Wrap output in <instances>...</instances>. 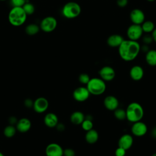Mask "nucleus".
<instances>
[{"mask_svg": "<svg viewBox=\"0 0 156 156\" xmlns=\"http://www.w3.org/2000/svg\"><path fill=\"white\" fill-rule=\"evenodd\" d=\"M141 51V46L137 41L124 40L118 47V53L123 60L130 62L138 55Z\"/></svg>", "mask_w": 156, "mask_h": 156, "instance_id": "nucleus-1", "label": "nucleus"}, {"mask_svg": "<svg viewBox=\"0 0 156 156\" xmlns=\"http://www.w3.org/2000/svg\"><path fill=\"white\" fill-rule=\"evenodd\" d=\"M27 16L22 7H12L8 15V20L13 26L19 27L26 22Z\"/></svg>", "mask_w": 156, "mask_h": 156, "instance_id": "nucleus-2", "label": "nucleus"}, {"mask_svg": "<svg viewBox=\"0 0 156 156\" xmlns=\"http://www.w3.org/2000/svg\"><path fill=\"white\" fill-rule=\"evenodd\" d=\"M126 119L132 122H135L141 120L144 116L143 107L138 102L129 104L126 110Z\"/></svg>", "mask_w": 156, "mask_h": 156, "instance_id": "nucleus-3", "label": "nucleus"}, {"mask_svg": "<svg viewBox=\"0 0 156 156\" xmlns=\"http://www.w3.org/2000/svg\"><path fill=\"white\" fill-rule=\"evenodd\" d=\"M87 88L90 94L98 96L103 94L106 90V84L102 79L94 77L90 79L87 84Z\"/></svg>", "mask_w": 156, "mask_h": 156, "instance_id": "nucleus-4", "label": "nucleus"}, {"mask_svg": "<svg viewBox=\"0 0 156 156\" xmlns=\"http://www.w3.org/2000/svg\"><path fill=\"white\" fill-rule=\"evenodd\" d=\"M80 5L74 1L66 3L62 10L63 16L68 19H73L79 16L81 13Z\"/></svg>", "mask_w": 156, "mask_h": 156, "instance_id": "nucleus-5", "label": "nucleus"}, {"mask_svg": "<svg viewBox=\"0 0 156 156\" xmlns=\"http://www.w3.org/2000/svg\"><path fill=\"white\" fill-rule=\"evenodd\" d=\"M57 26V20L51 16L44 18L40 22V29L44 32H51L54 31Z\"/></svg>", "mask_w": 156, "mask_h": 156, "instance_id": "nucleus-6", "label": "nucleus"}, {"mask_svg": "<svg viewBox=\"0 0 156 156\" xmlns=\"http://www.w3.org/2000/svg\"><path fill=\"white\" fill-rule=\"evenodd\" d=\"M143 31L141 25L132 24L127 29V36L129 40L138 41L143 36Z\"/></svg>", "mask_w": 156, "mask_h": 156, "instance_id": "nucleus-7", "label": "nucleus"}, {"mask_svg": "<svg viewBox=\"0 0 156 156\" xmlns=\"http://www.w3.org/2000/svg\"><path fill=\"white\" fill-rule=\"evenodd\" d=\"M90 94V93L87 87H80L76 88L73 93V96L74 100L80 102L87 101Z\"/></svg>", "mask_w": 156, "mask_h": 156, "instance_id": "nucleus-8", "label": "nucleus"}, {"mask_svg": "<svg viewBox=\"0 0 156 156\" xmlns=\"http://www.w3.org/2000/svg\"><path fill=\"white\" fill-rule=\"evenodd\" d=\"M48 107L49 102L48 99L44 97L38 98L34 101V110L38 113H42L46 112Z\"/></svg>", "mask_w": 156, "mask_h": 156, "instance_id": "nucleus-9", "label": "nucleus"}, {"mask_svg": "<svg viewBox=\"0 0 156 156\" xmlns=\"http://www.w3.org/2000/svg\"><path fill=\"white\" fill-rule=\"evenodd\" d=\"M45 153L46 156H63V149L58 144L52 143L46 146Z\"/></svg>", "mask_w": 156, "mask_h": 156, "instance_id": "nucleus-10", "label": "nucleus"}, {"mask_svg": "<svg viewBox=\"0 0 156 156\" xmlns=\"http://www.w3.org/2000/svg\"><path fill=\"white\" fill-rule=\"evenodd\" d=\"M99 74L103 80L109 82L115 78V71L110 66H104L99 71Z\"/></svg>", "mask_w": 156, "mask_h": 156, "instance_id": "nucleus-11", "label": "nucleus"}, {"mask_svg": "<svg viewBox=\"0 0 156 156\" xmlns=\"http://www.w3.org/2000/svg\"><path fill=\"white\" fill-rule=\"evenodd\" d=\"M129 16L133 24L141 25L145 21L144 13L140 9H133L132 10Z\"/></svg>", "mask_w": 156, "mask_h": 156, "instance_id": "nucleus-12", "label": "nucleus"}, {"mask_svg": "<svg viewBox=\"0 0 156 156\" xmlns=\"http://www.w3.org/2000/svg\"><path fill=\"white\" fill-rule=\"evenodd\" d=\"M131 131L132 134H133L135 136H142L146 133L147 127L145 123L140 121L133 122V124L131 128Z\"/></svg>", "mask_w": 156, "mask_h": 156, "instance_id": "nucleus-13", "label": "nucleus"}, {"mask_svg": "<svg viewBox=\"0 0 156 156\" xmlns=\"http://www.w3.org/2000/svg\"><path fill=\"white\" fill-rule=\"evenodd\" d=\"M104 105L107 110L114 111L118 107L119 101L116 97L110 95L105 98L104 100Z\"/></svg>", "mask_w": 156, "mask_h": 156, "instance_id": "nucleus-14", "label": "nucleus"}, {"mask_svg": "<svg viewBox=\"0 0 156 156\" xmlns=\"http://www.w3.org/2000/svg\"><path fill=\"white\" fill-rule=\"evenodd\" d=\"M133 143V139L130 135L124 134L119 139L118 146L127 151L132 147Z\"/></svg>", "mask_w": 156, "mask_h": 156, "instance_id": "nucleus-15", "label": "nucleus"}, {"mask_svg": "<svg viewBox=\"0 0 156 156\" xmlns=\"http://www.w3.org/2000/svg\"><path fill=\"white\" fill-rule=\"evenodd\" d=\"M31 127L30 121L26 118H23L19 119L16 124V130L21 132L25 133L30 130Z\"/></svg>", "mask_w": 156, "mask_h": 156, "instance_id": "nucleus-16", "label": "nucleus"}, {"mask_svg": "<svg viewBox=\"0 0 156 156\" xmlns=\"http://www.w3.org/2000/svg\"><path fill=\"white\" fill-rule=\"evenodd\" d=\"M124 40V39L121 35L112 34L107 38V43L110 47L118 48Z\"/></svg>", "mask_w": 156, "mask_h": 156, "instance_id": "nucleus-17", "label": "nucleus"}, {"mask_svg": "<svg viewBox=\"0 0 156 156\" xmlns=\"http://www.w3.org/2000/svg\"><path fill=\"white\" fill-rule=\"evenodd\" d=\"M129 74L132 80L138 81L143 78L144 76V70L141 66L135 65L131 68Z\"/></svg>", "mask_w": 156, "mask_h": 156, "instance_id": "nucleus-18", "label": "nucleus"}, {"mask_svg": "<svg viewBox=\"0 0 156 156\" xmlns=\"http://www.w3.org/2000/svg\"><path fill=\"white\" fill-rule=\"evenodd\" d=\"M44 122L48 127H55L58 123V117L54 113H48L44 117Z\"/></svg>", "mask_w": 156, "mask_h": 156, "instance_id": "nucleus-19", "label": "nucleus"}, {"mask_svg": "<svg viewBox=\"0 0 156 156\" xmlns=\"http://www.w3.org/2000/svg\"><path fill=\"white\" fill-rule=\"evenodd\" d=\"M85 119L84 114L79 111H76L73 112L70 116L71 122L75 125L81 124L82 122Z\"/></svg>", "mask_w": 156, "mask_h": 156, "instance_id": "nucleus-20", "label": "nucleus"}, {"mask_svg": "<svg viewBox=\"0 0 156 156\" xmlns=\"http://www.w3.org/2000/svg\"><path fill=\"white\" fill-rule=\"evenodd\" d=\"M85 140L89 144H94L96 143L99 138L98 132L94 129H91L87 132L85 134Z\"/></svg>", "mask_w": 156, "mask_h": 156, "instance_id": "nucleus-21", "label": "nucleus"}, {"mask_svg": "<svg viewBox=\"0 0 156 156\" xmlns=\"http://www.w3.org/2000/svg\"><path fill=\"white\" fill-rule=\"evenodd\" d=\"M145 58L146 63L149 65L151 66H156V50H149L146 52Z\"/></svg>", "mask_w": 156, "mask_h": 156, "instance_id": "nucleus-22", "label": "nucleus"}, {"mask_svg": "<svg viewBox=\"0 0 156 156\" xmlns=\"http://www.w3.org/2000/svg\"><path fill=\"white\" fill-rule=\"evenodd\" d=\"M40 26L35 23H30L26 26L25 28V32L28 35H35L40 31Z\"/></svg>", "mask_w": 156, "mask_h": 156, "instance_id": "nucleus-23", "label": "nucleus"}, {"mask_svg": "<svg viewBox=\"0 0 156 156\" xmlns=\"http://www.w3.org/2000/svg\"><path fill=\"white\" fill-rule=\"evenodd\" d=\"M142 30L143 32L146 34H149L152 33V32L154 30L155 27V24L152 21H144L141 24Z\"/></svg>", "mask_w": 156, "mask_h": 156, "instance_id": "nucleus-24", "label": "nucleus"}, {"mask_svg": "<svg viewBox=\"0 0 156 156\" xmlns=\"http://www.w3.org/2000/svg\"><path fill=\"white\" fill-rule=\"evenodd\" d=\"M16 132V127H15L13 125L9 124L4 128L3 133L4 136H6L7 138H12L15 135Z\"/></svg>", "mask_w": 156, "mask_h": 156, "instance_id": "nucleus-25", "label": "nucleus"}, {"mask_svg": "<svg viewBox=\"0 0 156 156\" xmlns=\"http://www.w3.org/2000/svg\"><path fill=\"white\" fill-rule=\"evenodd\" d=\"M22 7L27 15H31L35 12V6L30 2H26Z\"/></svg>", "mask_w": 156, "mask_h": 156, "instance_id": "nucleus-26", "label": "nucleus"}, {"mask_svg": "<svg viewBox=\"0 0 156 156\" xmlns=\"http://www.w3.org/2000/svg\"><path fill=\"white\" fill-rule=\"evenodd\" d=\"M114 116L119 121H122L126 118V110L122 108H117L116 110H114Z\"/></svg>", "mask_w": 156, "mask_h": 156, "instance_id": "nucleus-27", "label": "nucleus"}, {"mask_svg": "<svg viewBox=\"0 0 156 156\" xmlns=\"http://www.w3.org/2000/svg\"><path fill=\"white\" fill-rule=\"evenodd\" d=\"M82 128L85 131H88L93 129V124L90 119H85L81 124Z\"/></svg>", "mask_w": 156, "mask_h": 156, "instance_id": "nucleus-28", "label": "nucleus"}, {"mask_svg": "<svg viewBox=\"0 0 156 156\" xmlns=\"http://www.w3.org/2000/svg\"><path fill=\"white\" fill-rule=\"evenodd\" d=\"M90 80V77L88 74L86 73L80 74L79 76V81L82 84H87Z\"/></svg>", "mask_w": 156, "mask_h": 156, "instance_id": "nucleus-29", "label": "nucleus"}, {"mask_svg": "<svg viewBox=\"0 0 156 156\" xmlns=\"http://www.w3.org/2000/svg\"><path fill=\"white\" fill-rule=\"evenodd\" d=\"M142 41L144 43V44H149L153 41V38L152 37V35H150L149 34H145L143 37H142Z\"/></svg>", "mask_w": 156, "mask_h": 156, "instance_id": "nucleus-30", "label": "nucleus"}, {"mask_svg": "<svg viewBox=\"0 0 156 156\" xmlns=\"http://www.w3.org/2000/svg\"><path fill=\"white\" fill-rule=\"evenodd\" d=\"M26 2V0H10L12 7H23Z\"/></svg>", "mask_w": 156, "mask_h": 156, "instance_id": "nucleus-31", "label": "nucleus"}, {"mask_svg": "<svg viewBox=\"0 0 156 156\" xmlns=\"http://www.w3.org/2000/svg\"><path fill=\"white\" fill-rule=\"evenodd\" d=\"M126 150L118 146V147L115 150V156H124L126 155Z\"/></svg>", "mask_w": 156, "mask_h": 156, "instance_id": "nucleus-32", "label": "nucleus"}, {"mask_svg": "<svg viewBox=\"0 0 156 156\" xmlns=\"http://www.w3.org/2000/svg\"><path fill=\"white\" fill-rule=\"evenodd\" d=\"M64 156H75V152L73 149L66 148L63 150Z\"/></svg>", "mask_w": 156, "mask_h": 156, "instance_id": "nucleus-33", "label": "nucleus"}, {"mask_svg": "<svg viewBox=\"0 0 156 156\" xmlns=\"http://www.w3.org/2000/svg\"><path fill=\"white\" fill-rule=\"evenodd\" d=\"M128 2V0H116V4L118 7L123 8L127 6Z\"/></svg>", "mask_w": 156, "mask_h": 156, "instance_id": "nucleus-34", "label": "nucleus"}, {"mask_svg": "<svg viewBox=\"0 0 156 156\" xmlns=\"http://www.w3.org/2000/svg\"><path fill=\"white\" fill-rule=\"evenodd\" d=\"M24 105H25L26 107H27V108L33 107L34 101H33L31 99L27 98V99H26L24 100Z\"/></svg>", "mask_w": 156, "mask_h": 156, "instance_id": "nucleus-35", "label": "nucleus"}, {"mask_svg": "<svg viewBox=\"0 0 156 156\" xmlns=\"http://www.w3.org/2000/svg\"><path fill=\"white\" fill-rule=\"evenodd\" d=\"M18 120L17 119V118L16 117H15V116H10L9 118V123L10 125H13V126L16 125L17 122H18Z\"/></svg>", "mask_w": 156, "mask_h": 156, "instance_id": "nucleus-36", "label": "nucleus"}, {"mask_svg": "<svg viewBox=\"0 0 156 156\" xmlns=\"http://www.w3.org/2000/svg\"><path fill=\"white\" fill-rule=\"evenodd\" d=\"M55 127L58 131H63L65 129V126L62 123H58Z\"/></svg>", "mask_w": 156, "mask_h": 156, "instance_id": "nucleus-37", "label": "nucleus"}, {"mask_svg": "<svg viewBox=\"0 0 156 156\" xmlns=\"http://www.w3.org/2000/svg\"><path fill=\"white\" fill-rule=\"evenodd\" d=\"M151 35L153 38V41H154L156 43V28H155L154 30L152 32Z\"/></svg>", "mask_w": 156, "mask_h": 156, "instance_id": "nucleus-38", "label": "nucleus"}, {"mask_svg": "<svg viewBox=\"0 0 156 156\" xmlns=\"http://www.w3.org/2000/svg\"><path fill=\"white\" fill-rule=\"evenodd\" d=\"M141 50L144 51H145V52H147L149 50V47H148V45H147V44H144L143 46L141 47Z\"/></svg>", "mask_w": 156, "mask_h": 156, "instance_id": "nucleus-39", "label": "nucleus"}, {"mask_svg": "<svg viewBox=\"0 0 156 156\" xmlns=\"http://www.w3.org/2000/svg\"><path fill=\"white\" fill-rule=\"evenodd\" d=\"M147 1H149V2H154V1H155V0H147Z\"/></svg>", "mask_w": 156, "mask_h": 156, "instance_id": "nucleus-40", "label": "nucleus"}, {"mask_svg": "<svg viewBox=\"0 0 156 156\" xmlns=\"http://www.w3.org/2000/svg\"><path fill=\"white\" fill-rule=\"evenodd\" d=\"M0 156H4V155L1 152H0Z\"/></svg>", "mask_w": 156, "mask_h": 156, "instance_id": "nucleus-41", "label": "nucleus"}, {"mask_svg": "<svg viewBox=\"0 0 156 156\" xmlns=\"http://www.w3.org/2000/svg\"><path fill=\"white\" fill-rule=\"evenodd\" d=\"M151 156H156V153H154V154H153Z\"/></svg>", "mask_w": 156, "mask_h": 156, "instance_id": "nucleus-42", "label": "nucleus"}, {"mask_svg": "<svg viewBox=\"0 0 156 156\" xmlns=\"http://www.w3.org/2000/svg\"><path fill=\"white\" fill-rule=\"evenodd\" d=\"M1 1H6V0H0Z\"/></svg>", "mask_w": 156, "mask_h": 156, "instance_id": "nucleus-43", "label": "nucleus"}]
</instances>
